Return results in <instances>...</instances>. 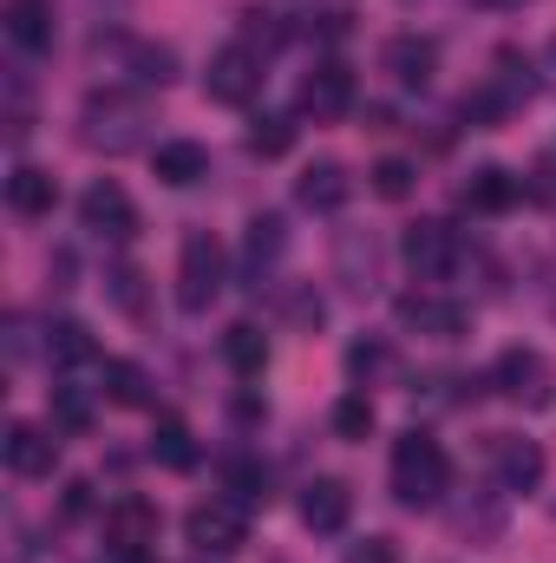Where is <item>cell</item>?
Listing matches in <instances>:
<instances>
[{
  "label": "cell",
  "instance_id": "1",
  "mask_svg": "<svg viewBox=\"0 0 556 563\" xmlns=\"http://www.w3.org/2000/svg\"><path fill=\"white\" fill-rule=\"evenodd\" d=\"M387 478H393V498L407 505V511H425V505H438L445 492H452V459H445V445L432 439V432H400L393 439V465H387Z\"/></svg>",
  "mask_w": 556,
  "mask_h": 563
},
{
  "label": "cell",
  "instance_id": "2",
  "mask_svg": "<svg viewBox=\"0 0 556 563\" xmlns=\"http://www.w3.org/2000/svg\"><path fill=\"white\" fill-rule=\"evenodd\" d=\"M223 282H230V256H223L216 230H184V243H177V308L184 314H210Z\"/></svg>",
  "mask_w": 556,
  "mask_h": 563
},
{
  "label": "cell",
  "instance_id": "3",
  "mask_svg": "<svg viewBox=\"0 0 556 563\" xmlns=\"http://www.w3.org/2000/svg\"><path fill=\"white\" fill-rule=\"evenodd\" d=\"M79 139L92 144V151H132V144H144V125H151V112H144V99H132V92H92L86 99V112H79Z\"/></svg>",
  "mask_w": 556,
  "mask_h": 563
},
{
  "label": "cell",
  "instance_id": "4",
  "mask_svg": "<svg viewBox=\"0 0 556 563\" xmlns=\"http://www.w3.org/2000/svg\"><path fill=\"white\" fill-rule=\"evenodd\" d=\"M491 387H498L511 407H524V413H544L556 400V374L537 347H504L498 367H491Z\"/></svg>",
  "mask_w": 556,
  "mask_h": 563
},
{
  "label": "cell",
  "instance_id": "5",
  "mask_svg": "<svg viewBox=\"0 0 556 563\" xmlns=\"http://www.w3.org/2000/svg\"><path fill=\"white\" fill-rule=\"evenodd\" d=\"M400 256H407V269L419 282H445L465 263V236L452 223H438V217H419V223H407V236H400Z\"/></svg>",
  "mask_w": 556,
  "mask_h": 563
},
{
  "label": "cell",
  "instance_id": "6",
  "mask_svg": "<svg viewBox=\"0 0 556 563\" xmlns=\"http://www.w3.org/2000/svg\"><path fill=\"white\" fill-rule=\"evenodd\" d=\"M184 538H190L203 558H236V551L249 544V505L210 498V505H197V511L184 518Z\"/></svg>",
  "mask_w": 556,
  "mask_h": 563
},
{
  "label": "cell",
  "instance_id": "7",
  "mask_svg": "<svg viewBox=\"0 0 556 563\" xmlns=\"http://www.w3.org/2000/svg\"><path fill=\"white\" fill-rule=\"evenodd\" d=\"M79 223H86L92 236H105V243H132V236H138V203H132L125 184L99 177V184L79 197Z\"/></svg>",
  "mask_w": 556,
  "mask_h": 563
},
{
  "label": "cell",
  "instance_id": "8",
  "mask_svg": "<svg viewBox=\"0 0 556 563\" xmlns=\"http://www.w3.org/2000/svg\"><path fill=\"white\" fill-rule=\"evenodd\" d=\"M203 92H210L216 106H249V99L263 92V53H249L243 40L223 46V53L210 59V73H203Z\"/></svg>",
  "mask_w": 556,
  "mask_h": 563
},
{
  "label": "cell",
  "instance_id": "9",
  "mask_svg": "<svg viewBox=\"0 0 556 563\" xmlns=\"http://www.w3.org/2000/svg\"><path fill=\"white\" fill-rule=\"evenodd\" d=\"M0 452H7V472H13V478H53V465H59V432H53V426H33V420H13L7 439H0Z\"/></svg>",
  "mask_w": 556,
  "mask_h": 563
},
{
  "label": "cell",
  "instance_id": "10",
  "mask_svg": "<svg viewBox=\"0 0 556 563\" xmlns=\"http://www.w3.org/2000/svg\"><path fill=\"white\" fill-rule=\"evenodd\" d=\"M151 544H157V505H144V498H119L112 511H105V551L125 563L151 558Z\"/></svg>",
  "mask_w": 556,
  "mask_h": 563
},
{
  "label": "cell",
  "instance_id": "11",
  "mask_svg": "<svg viewBox=\"0 0 556 563\" xmlns=\"http://www.w3.org/2000/svg\"><path fill=\"white\" fill-rule=\"evenodd\" d=\"M294 106H301L314 125H321V119H341V112L354 106V73H347L341 59H321V66H308V79H301Z\"/></svg>",
  "mask_w": 556,
  "mask_h": 563
},
{
  "label": "cell",
  "instance_id": "12",
  "mask_svg": "<svg viewBox=\"0 0 556 563\" xmlns=\"http://www.w3.org/2000/svg\"><path fill=\"white\" fill-rule=\"evenodd\" d=\"M400 328H413L425 341H458L471 328L465 301H445V295H400Z\"/></svg>",
  "mask_w": 556,
  "mask_h": 563
},
{
  "label": "cell",
  "instance_id": "13",
  "mask_svg": "<svg viewBox=\"0 0 556 563\" xmlns=\"http://www.w3.org/2000/svg\"><path fill=\"white\" fill-rule=\"evenodd\" d=\"M347 197H354V177H347V164H334V157H321V164H308V170L294 177V203L314 210V217H334Z\"/></svg>",
  "mask_w": 556,
  "mask_h": 563
},
{
  "label": "cell",
  "instance_id": "14",
  "mask_svg": "<svg viewBox=\"0 0 556 563\" xmlns=\"http://www.w3.org/2000/svg\"><path fill=\"white\" fill-rule=\"evenodd\" d=\"M387 73H393L400 86L425 92L432 73H438V40H432V33H393V40H387Z\"/></svg>",
  "mask_w": 556,
  "mask_h": 563
},
{
  "label": "cell",
  "instance_id": "15",
  "mask_svg": "<svg viewBox=\"0 0 556 563\" xmlns=\"http://www.w3.org/2000/svg\"><path fill=\"white\" fill-rule=\"evenodd\" d=\"M151 170H157V184L190 190V184L210 177V151H203L197 139H164V144H151Z\"/></svg>",
  "mask_w": 556,
  "mask_h": 563
},
{
  "label": "cell",
  "instance_id": "16",
  "mask_svg": "<svg viewBox=\"0 0 556 563\" xmlns=\"http://www.w3.org/2000/svg\"><path fill=\"white\" fill-rule=\"evenodd\" d=\"M491 459H498V485H504L511 498L544 485V445H537V439H498Z\"/></svg>",
  "mask_w": 556,
  "mask_h": 563
},
{
  "label": "cell",
  "instance_id": "17",
  "mask_svg": "<svg viewBox=\"0 0 556 563\" xmlns=\"http://www.w3.org/2000/svg\"><path fill=\"white\" fill-rule=\"evenodd\" d=\"M281 250H288V230H281V217H249V236H243V276H249V288H263L269 282V269L281 263Z\"/></svg>",
  "mask_w": 556,
  "mask_h": 563
},
{
  "label": "cell",
  "instance_id": "18",
  "mask_svg": "<svg viewBox=\"0 0 556 563\" xmlns=\"http://www.w3.org/2000/svg\"><path fill=\"white\" fill-rule=\"evenodd\" d=\"M53 203H59L53 170H40V164H13L7 170V210L13 217H53Z\"/></svg>",
  "mask_w": 556,
  "mask_h": 563
},
{
  "label": "cell",
  "instance_id": "19",
  "mask_svg": "<svg viewBox=\"0 0 556 563\" xmlns=\"http://www.w3.org/2000/svg\"><path fill=\"white\" fill-rule=\"evenodd\" d=\"M458 203H465V210H478V217H504V210L518 203V177H511L504 164H478V170L465 177Z\"/></svg>",
  "mask_w": 556,
  "mask_h": 563
},
{
  "label": "cell",
  "instance_id": "20",
  "mask_svg": "<svg viewBox=\"0 0 556 563\" xmlns=\"http://www.w3.org/2000/svg\"><path fill=\"white\" fill-rule=\"evenodd\" d=\"M347 518H354V492H347L341 478H314V485L301 492V525H308V531L327 538V531H341Z\"/></svg>",
  "mask_w": 556,
  "mask_h": 563
},
{
  "label": "cell",
  "instance_id": "21",
  "mask_svg": "<svg viewBox=\"0 0 556 563\" xmlns=\"http://www.w3.org/2000/svg\"><path fill=\"white\" fill-rule=\"evenodd\" d=\"M7 33L20 53H46L53 46V0H7Z\"/></svg>",
  "mask_w": 556,
  "mask_h": 563
},
{
  "label": "cell",
  "instance_id": "22",
  "mask_svg": "<svg viewBox=\"0 0 556 563\" xmlns=\"http://www.w3.org/2000/svg\"><path fill=\"white\" fill-rule=\"evenodd\" d=\"M151 459H157L164 472H190V465H197V432L177 420V413H164V420L151 426Z\"/></svg>",
  "mask_w": 556,
  "mask_h": 563
},
{
  "label": "cell",
  "instance_id": "23",
  "mask_svg": "<svg viewBox=\"0 0 556 563\" xmlns=\"http://www.w3.org/2000/svg\"><path fill=\"white\" fill-rule=\"evenodd\" d=\"M46 354H53V367H92L99 361V341H92L86 321H53L46 328Z\"/></svg>",
  "mask_w": 556,
  "mask_h": 563
},
{
  "label": "cell",
  "instance_id": "24",
  "mask_svg": "<svg viewBox=\"0 0 556 563\" xmlns=\"http://www.w3.org/2000/svg\"><path fill=\"white\" fill-rule=\"evenodd\" d=\"M223 361H230L243 380H256V374L269 367V334H263L256 321H236V328L223 334Z\"/></svg>",
  "mask_w": 556,
  "mask_h": 563
},
{
  "label": "cell",
  "instance_id": "25",
  "mask_svg": "<svg viewBox=\"0 0 556 563\" xmlns=\"http://www.w3.org/2000/svg\"><path fill=\"white\" fill-rule=\"evenodd\" d=\"M341 282L354 295H367L380 282V243L374 236H341Z\"/></svg>",
  "mask_w": 556,
  "mask_h": 563
},
{
  "label": "cell",
  "instance_id": "26",
  "mask_svg": "<svg viewBox=\"0 0 556 563\" xmlns=\"http://www.w3.org/2000/svg\"><path fill=\"white\" fill-rule=\"evenodd\" d=\"M105 400L112 407H151V374L138 361H105Z\"/></svg>",
  "mask_w": 556,
  "mask_h": 563
},
{
  "label": "cell",
  "instance_id": "27",
  "mask_svg": "<svg viewBox=\"0 0 556 563\" xmlns=\"http://www.w3.org/2000/svg\"><path fill=\"white\" fill-rule=\"evenodd\" d=\"M374 426H380V413H374L367 387H354V394H341V400H334V439H367Z\"/></svg>",
  "mask_w": 556,
  "mask_h": 563
},
{
  "label": "cell",
  "instance_id": "28",
  "mask_svg": "<svg viewBox=\"0 0 556 563\" xmlns=\"http://www.w3.org/2000/svg\"><path fill=\"white\" fill-rule=\"evenodd\" d=\"M223 485H230L236 505H263V498H269V472H263V459H230V465H223Z\"/></svg>",
  "mask_w": 556,
  "mask_h": 563
},
{
  "label": "cell",
  "instance_id": "29",
  "mask_svg": "<svg viewBox=\"0 0 556 563\" xmlns=\"http://www.w3.org/2000/svg\"><path fill=\"white\" fill-rule=\"evenodd\" d=\"M249 151H256V157H288V151H294V119H288V112H263V119L249 125Z\"/></svg>",
  "mask_w": 556,
  "mask_h": 563
},
{
  "label": "cell",
  "instance_id": "30",
  "mask_svg": "<svg viewBox=\"0 0 556 563\" xmlns=\"http://www.w3.org/2000/svg\"><path fill=\"white\" fill-rule=\"evenodd\" d=\"M413 184H419V170L407 164V157H380V164H374V190H380L387 203H407Z\"/></svg>",
  "mask_w": 556,
  "mask_h": 563
},
{
  "label": "cell",
  "instance_id": "31",
  "mask_svg": "<svg viewBox=\"0 0 556 563\" xmlns=\"http://www.w3.org/2000/svg\"><path fill=\"white\" fill-rule=\"evenodd\" d=\"M92 426V400L79 387H53V432H86Z\"/></svg>",
  "mask_w": 556,
  "mask_h": 563
},
{
  "label": "cell",
  "instance_id": "32",
  "mask_svg": "<svg viewBox=\"0 0 556 563\" xmlns=\"http://www.w3.org/2000/svg\"><path fill=\"white\" fill-rule=\"evenodd\" d=\"M132 73L144 86H170L177 79V53L170 46H132Z\"/></svg>",
  "mask_w": 556,
  "mask_h": 563
},
{
  "label": "cell",
  "instance_id": "33",
  "mask_svg": "<svg viewBox=\"0 0 556 563\" xmlns=\"http://www.w3.org/2000/svg\"><path fill=\"white\" fill-rule=\"evenodd\" d=\"M387 367H393L387 341H354V347H347V374H354V380H380Z\"/></svg>",
  "mask_w": 556,
  "mask_h": 563
},
{
  "label": "cell",
  "instance_id": "34",
  "mask_svg": "<svg viewBox=\"0 0 556 563\" xmlns=\"http://www.w3.org/2000/svg\"><path fill=\"white\" fill-rule=\"evenodd\" d=\"M112 301H119L125 314H144V276L132 269V263H119V269H112Z\"/></svg>",
  "mask_w": 556,
  "mask_h": 563
},
{
  "label": "cell",
  "instance_id": "35",
  "mask_svg": "<svg viewBox=\"0 0 556 563\" xmlns=\"http://www.w3.org/2000/svg\"><path fill=\"white\" fill-rule=\"evenodd\" d=\"M341 563H400V544L393 538H360V544H347Z\"/></svg>",
  "mask_w": 556,
  "mask_h": 563
},
{
  "label": "cell",
  "instance_id": "36",
  "mask_svg": "<svg viewBox=\"0 0 556 563\" xmlns=\"http://www.w3.org/2000/svg\"><path fill=\"white\" fill-rule=\"evenodd\" d=\"M321 314H327L321 295H288V321H294V328H321Z\"/></svg>",
  "mask_w": 556,
  "mask_h": 563
},
{
  "label": "cell",
  "instance_id": "37",
  "mask_svg": "<svg viewBox=\"0 0 556 563\" xmlns=\"http://www.w3.org/2000/svg\"><path fill=\"white\" fill-rule=\"evenodd\" d=\"M66 511H73V518L92 511V478H73V485H66Z\"/></svg>",
  "mask_w": 556,
  "mask_h": 563
},
{
  "label": "cell",
  "instance_id": "38",
  "mask_svg": "<svg viewBox=\"0 0 556 563\" xmlns=\"http://www.w3.org/2000/svg\"><path fill=\"white\" fill-rule=\"evenodd\" d=\"M314 20H321V33H327V40H341V33H347V20H354V13H347V7H321V13H314Z\"/></svg>",
  "mask_w": 556,
  "mask_h": 563
},
{
  "label": "cell",
  "instance_id": "39",
  "mask_svg": "<svg viewBox=\"0 0 556 563\" xmlns=\"http://www.w3.org/2000/svg\"><path fill=\"white\" fill-rule=\"evenodd\" d=\"M485 7H524V0H485Z\"/></svg>",
  "mask_w": 556,
  "mask_h": 563
},
{
  "label": "cell",
  "instance_id": "40",
  "mask_svg": "<svg viewBox=\"0 0 556 563\" xmlns=\"http://www.w3.org/2000/svg\"><path fill=\"white\" fill-rule=\"evenodd\" d=\"M551 66H556V40H551Z\"/></svg>",
  "mask_w": 556,
  "mask_h": 563
},
{
  "label": "cell",
  "instance_id": "41",
  "mask_svg": "<svg viewBox=\"0 0 556 563\" xmlns=\"http://www.w3.org/2000/svg\"><path fill=\"white\" fill-rule=\"evenodd\" d=\"M138 563H157V558H138Z\"/></svg>",
  "mask_w": 556,
  "mask_h": 563
}]
</instances>
